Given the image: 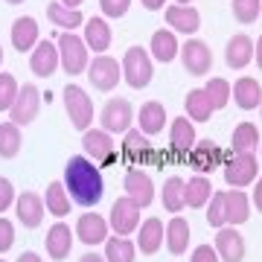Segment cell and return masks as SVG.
I'll list each match as a JSON object with an SVG mask.
<instances>
[{"mask_svg":"<svg viewBox=\"0 0 262 262\" xmlns=\"http://www.w3.org/2000/svg\"><path fill=\"white\" fill-rule=\"evenodd\" d=\"M251 201L253 207L262 213V178H256V184H253V192H251Z\"/></svg>","mask_w":262,"mask_h":262,"instance_id":"7dc6e473","label":"cell"},{"mask_svg":"<svg viewBox=\"0 0 262 262\" xmlns=\"http://www.w3.org/2000/svg\"><path fill=\"white\" fill-rule=\"evenodd\" d=\"M38 20L32 15H20L15 24H12V47L18 50V53H29V50H35L38 44Z\"/></svg>","mask_w":262,"mask_h":262,"instance_id":"d4e9b609","label":"cell"},{"mask_svg":"<svg viewBox=\"0 0 262 262\" xmlns=\"http://www.w3.org/2000/svg\"><path fill=\"white\" fill-rule=\"evenodd\" d=\"M253 61L259 64V70H262V35L256 38V56H253Z\"/></svg>","mask_w":262,"mask_h":262,"instance_id":"816d5d0a","label":"cell"},{"mask_svg":"<svg viewBox=\"0 0 262 262\" xmlns=\"http://www.w3.org/2000/svg\"><path fill=\"white\" fill-rule=\"evenodd\" d=\"M20 146H24V134H20V125L15 122H0V158L12 160L20 155Z\"/></svg>","mask_w":262,"mask_h":262,"instance_id":"d590c367","label":"cell"},{"mask_svg":"<svg viewBox=\"0 0 262 262\" xmlns=\"http://www.w3.org/2000/svg\"><path fill=\"white\" fill-rule=\"evenodd\" d=\"M213 248H215V253H219L222 262H242L245 259V239H242V233L230 225L222 227V230L215 233Z\"/></svg>","mask_w":262,"mask_h":262,"instance_id":"d6986e66","label":"cell"},{"mask_svg":"<svg viewBox=\"0 0 262 262\" xmlns=\"http://www.w3.org/2000/svg\"><path fill=\"white\" fill-rule=\"evenodd\" d=\"M233 18L239 24H253L262 18V0H233Z\"/></svg>","mask_w":262,"mask_h":262,"instance_id":"b9f144b4","label":"cell"},{"mask_svg":"<svg viewBox=\"0 0 262 262\" xmlns=\"http://www.w3.org/2000/svg\"><path fill=\"white\" fill-rule=\"evenodd\" d=\"M175 3H181V6H187V3H192V0H175Z\"/></svg>","mask_w":262,"mask_h":262,"instance_id":"db71d44e","label":"cell"},{"mask_svg":"<svg viewBox=\"0 0 262 262\" xmlns=\"http://www.w3.org/2000/svg\"><path fill=\"white\" fill-rule=\"evenodd\" d=\"M131 122H137V114H134V105L128 99H108L99 111V128H105L108 134H128Z\"/></svg>","mask_w":262,"mask_h":262,"instance_id":"8992f818","label":"cell"},{"mask_svg":"<svg viewBox=\"0 0 262 262\" xmlns=\"http://www.w3.org/2000/svg\"><path fill=\"white\" fill-rule=\"evenodd\" d=\"M58 56H61V67H64L67 76L84 73L88 64H91V53H88L84 38L73 35V32H61L58 35Z\"/></svg>","mask_w":262,"mask_h":262,"instance_id":"5b68a950","label":"cell"},{"mask_svg":"<svg viewBox=\"0 0 262 262\" xmlns=\"http://www.w3.org/2000/svg\"><path fill=\"white\" fill-rule=\"evenodd\" d=\"M160 201L166 207V213L178 215L184 207H187V181L172 175V178L163 181V192H160Z\"/></svg>","mask_w":262,"mask_h":262,"instance_id":"f1b7e54d","label":"cell"},{"mask_svg":"<svg viewBox=\"0 0 262 262\" xmlns=\"http://www.w3.org/2000/svg\"><path fill=\"white\" fill-rule=\"evenodd\" d=\"M151 76H155V64H151L149 50L140 47V44L125 50V56H122V79L128 82V88L143 91L151 82Z\"/></svg>","mask_w":262,"mask_h":262,"instance_id":"7a4b0ae2","label":"cell"},{"mask_svg":"<svg viewBox=\"0 0 262 262\" xmlns=\"http://www.w3.org/2000/svg\"><path fill=\"white\" fill-rule=\"evenodd\" d=\"M44 204H47V213L56 215L58 222L64 219L67 213H70V207H73V198H70V192H67L64 181H53L47 187V192H44Z\"/></svg>","mask_w":262,"mask_h":262,"instance_id":"f546056e","label":"cell"},{"mask_svg":"<svg viewBox=\"0 0 262 262\" xmlns=\"http://www.w3.org/2000/svg\"><path fill=\"white\" fill-rule=\"evenodd\" d=\"M15 201H18V192H15V187H12V181L0 175V213H6Z\"/></svg>","mask_w":262,"mask_h":262,"instance_id":"ee69618b","label":"cell"},{"mask_svg":"<svg viewBox=\"0 0 262 262\" xmlns=\"http://www.w3.org/2000/svg\"><path fill=\"white\" fill-rule=\"evenodd\" d=\"M0 64H3V47H0Z\"/></svg>","mask_w":262,"mask_h":262,"instance_id":"9f6ffc18","label":"cell"},{"mask_svg":"<svg viewBox=\"0 0 262 262\" xmlns=\"http://www.w3.org/2000/svg\"><path fill=\"white\" fill-rule=\"evenodd\" d=\"M38 114H41V91L35 84H20V94L12 105L9 120L15 125H29V122H35Z\"/></svg>","mask_w":262,"mask_h":262,"instance_id":"30bf717a","label":"cell"},{"mask_svg":"<svg viewBox=\"0 0 262 262\" xmlns=\"http://www.w3.org/2000/svg\"><path fill=\"white\" fill-rule=\"evenodd\" d=\"M131 0H99V9H102L105 18H122L128 12Z\"/></svg>","mask_w":262,"mask_h":262,"instance_id":"7bdbcfd3","label":"cell"},{"mask_svg":"<svg viewBox=\"0 0 262 262\" xmlns=\"http://www.w3.org/2000/svg\"><path fill=\"white\" fill-rule=\"evenodd\" d=\"M61 99H64V111L70 117V122H73V128L76 131L91 128V122H94V99H91V94L70 82V84H64Z\"/></svg>","mask_w":262,"mask_h":262,"instance_id":"3957f363","label":"cell"},{"mask_svg":"<svg viewBox=\"0 0 262 262\" xmlns=\"http://www.w3.org/2000/svg\"><path fill=\"white\" fill-rule=\"evenodd\" d=\"M79 262H108V259H105V256H99V253H84Z\"/></svg>","mask_w":262,"mask_h":262,"instance_id":"f907efd6","label":"cell"},{"mask_svg":"<svg viewBox=\"0 0 262 262\" xmlns=\"http://www.w3.org/2000/svg\"><path fill=\"white\" fill-rule=\"evenodd\" d=\"M108 230H111V225L105 222V215L94 213V210L79 215V222H76V227H73V233L79 236V242L88 245V248H96V245L108 242V239H111Z\"/></svg>","mask_w":262,"mask_h":262,"instance_id":"8fae6325","label":"cell"},{"mask_svg":"<svg viewBox=\"0 0 262 262\" xmlns=\"http://www.w3.org/2000/svg\"><path fill=\"white\" fill-rule=\"evenodd\" d=\"M181 61H184V70L189 76H207L210 67H213V53L207 47V41H201V38H187L181 44Z\"/></svg>","mask_w":262,"mask_h":262,"instance_id":"9c48e42d","label":"cell"},{"mask_svg":"<svg viewBox=\"0 0 262 262\" xmlns=\"http://www.w3.org/2000/svg\"><path fill=\"white\" fill-rule=\"evenodd\" d=\"M166 248L172 256L189 251V222L184 215H172L166 222Z\"/></svg>","mask_w":262,"mask_h":262,"instance_id":"4316f807","label":"cell"},{"mask_svg":"<svg viewBox=\"0 0 262 262\" xmlns=\"http://www.w3.org/2000/svg\"><path fill=\"white\" fill-rule=\"evenodd\" d=\"M6 3H12V6H18V3H24V0H6Z\"/></svg>","mask_w":262,"mask_h":262,"instance_id":"11a10c76","label":"cell"},{"mask_svg":"<svg viewBox=\"0 0 262 262\" xmlns=\"http://www.w3.org/2000/svg\"><path fill=\"white\" fill-rule=\"evenodd\" d=\"M82 149L96 163H111L114 151H117V143H114V134H108L105 128H88L82 134Z\"/></svg>","mask_w":262,"mask_h":262,"instance_id":"7c38bea8","label":"cell"},{"mask_svg":"<svg viewBox=\"0 0 262 262\" xmlns=\"http://www.w3.org/2000/svg\"><path fill=\"white\" fill-rule=\"evenodd\" d=\"M189 262H222V259H219L213 245H198L195 251L189 253Z\"/></svg>","mask_w":262,"mask_h":262,"instance_id":"bcb514c9","label":"cell"},{"mask_svg":"<svg viewBox=\"0 0 262 262\" xmlns=\"http://www.w3.org/2000/svg\"><path fill=\"white\" fill-rule=\"evenodd\" d=\"M18 262H44V259H41L35 251H24V253L18 256Z\"/></svg>","mask_w":262,"mask_h":262,"instance_id":"c3c4849f","label":"cell"},{"mask_svg":"<svg viewBox=\"0 0 262 262\" xmlns=\"http://www.w3.org/2000/svg\"><path fill=\"white\" fill-rule=\"evenodd\" d=\"M134 256H137V245L125 236H114L105 242V259L108 262H134Z\"/></svg>","mask_w":262,"mask_h":262,"instance_id":"74e56055","label":"cell"},{"mask_svg":"<svg viewBox=\"0 0 262 262\" xmlns=\"http://www.w3.org/2000/svg\"><path fill=\"white\" fill-rule=\"evenodd\" d=\"M259 160H262V143H259Z\"/></svg>","mask_w":262,"mask_h":262,"instance_id":"6f0895ef","label":"cell"},{"mask_svg":"<svg viewBox=\"0 0 262 262\" xmlns=\"http://www.w3.org/2000/svg\"><path fill=\"white\" fill-rule=\"evenodd\" d=\"M20 94V84L12 73H0V111H12V105Z\"/></svg>","mask_w":262,"mask_h":262,"instance_id":"60d3db41","label":"cell"},{"mask_svg":"<svg viewBox=\"0 0 262 262\" xmlns=\"http://www.w3.org/2000/svg\"><path fill=\"white\" fill-rule=\"evenodd\" d=\"M64 187L79 207H94L102 201L105 178L88 155H73L64 166Z\"/></svg>","mask_w":262,"mask_h":262,"instance_id":"6da1fadb","label":"cell"},{"mask_svg":"<svg viewBox=\"0 0 262 262\" xmlns=\"http://www.w3.org/2000/svg\"><path fill=\"white\" fill-rule=\"evenodd\" d=\"M44 213H47V204H44V198L38 195V192H20L18 201H15V215H18V222L24 227H41L44 222Z\"/></svg>","mask_w":262,"mask_h":262,"instance_id":"9a60e30c","label":"cell"},{"mask_svg":"<svg viewBox=\"0 0 262 262\" xmlns=\"http://www.w3.org/2000/svg\"><path fill=\"white\" fill-rule=\"evenodd\" d=\"M122 189H125V198H131L140 210L151 207V201H155V184H151V178L143 169H131L122 178Z\"/></svg>","mask_w":262,"mask_h":262,"instance_id":"5bb4252c","label":"cell"},{"mask_svg":"<svg viewBox=\"0 0 262 262\" xmlns=\"http://www.w3.org/2000/svg\"><path fill=\"white\" fill-rule=\"evenodd\" d=\"M225 204H227V225L239 227L251 219V195L245 189H227L225 192Z\"/></svg>","mask_w":262,"mask_h":262,"instance_id":"484cf974","label":"cell"},{"mask_svg":"<svg viewBox=\"0 0 262 262\" xmlns=\"http://www.w3.org/2000/svg\"><path fill=\"white\" fill-rule=\"evenodd\" d=\"M189 163H192V169H195V175H198V172L207 175V172L219 169L222 163H227V158H225V151L219 149L213 140H201L195 149L189 151Z\"/></svg>","mask_w":262,"mask_h":262,"instance_id":"44dd1931","label":"cell"},{"mask_svg":"<svg viewBox=\"0 0 262 262\" xmlns=\"http://www.w3.org/2000/svg\"><path fill=\"white\" fill-rule=\"evenodd\" d=\"M88 79L96 91H114L117 84L122 82V61H117L114 56H96L91 64H88Z\"/></svg>","mask_w":262,"mask_h":262,"instance_id":"52a82bcc","label":"cell"},{"mask_svg":"<svg viewBox=\"0 0 262 262\" xmlns=\"http://www.w3.org/2000/svg\"><path fill=\"white\" fill-rule=\"evenodd\" d=\"M137 251L146 253V256H151V253H158L163 245H166V225L160 222L158 215H149L146 222L140 225V230H137Z\"/></svg>","mask_w":262,"mask_h":262,"instance_id":"e0dca14e","label":"cell"},{"mask_svg":"<svg viewBox=\"0 0 262 262\" xmlns=\"http://www.w3.org/2000/svg\"><path fill=\"white\" fill-rule=\"evenodd\" d=\"M259 128L253 125V122H239L233 128V134H230V146H233V151H253L259 149Z\"/></svg>","mask_w":262,"mask_h":262,"instance_id":"8d00e7d4","label":"cell"},{"mask_svg":"<svg viewBox=\"0 0 262 262\" xmlns=\"http://www.w3.org/2000/svg\"><path fill=\"white\" fill-rule=\"evenodd\" d=\"M111 41H114V32L105 15H94V18L84 20V44H88V50H94L96 56H105Z\"/></svg>","mask_w":262,"mask_h":262,"instance_id":"2e32d148","label":"cell"},{"mask_svg":"<svg viewBox=\"0 0 262 262\" xmlns=\"http://www.w3.org/2000/svg\"><path fill=\"white\" fill-rule=\"evenodd\" d=\"M253 56H256V41H253L248 32H239V35H233L230 41H227V47H225L227 67H233V70H245V67L253 61Z\"/></svg>","mask_w":262,"mask_h":262,"instance_id":"ac0fdd59","label":"cell"},{"mask_svg":"<svg viewBox=\"0 0 262 262\" xmlns=\"http://www.w3.org/2000/svg\"><path fill=\"white\" fill-rule=\"evenodd\" d=\"M233 99L236 105L242 108V111H253V108H259L262 105V84L251 76H242V79H236L233 82Z\"/></svg>","mask_w":262,"mask_h":262,"instance_id":"83f0119b","label":"cell"},{"mask_svg":"<svg viewBox=\"0 0 262 262\" xmlns=\"http://www.w3.org/2000/svg\"><path fill=\"white\" fill-rule=\"evenodd\" d=\"M210 198H213V184H210L207 175H192V178H187V207L201 210V207L210 204Z\"/></svg>","mask_w":262,"mask_h":262,"instance_id":"e575fe53","label":"cell"},{"mask_svg":"<svg viewBox=\"0 0 262 262\" xmlns=\"http://www.w3.org/2000/svg\"><path fill=\"white\" fill-rule=\"evenodd\" d=\"M207 222H210V227H215V230L227 227V204H225V192H213L210 204H207Z\"/></svg>","mask_w":262,"mask_h":262,"instance_id":"ab89813d","label":"cell"},{"mask_svg":"<svg viewBox=\"0 0 262 262\" xmlns=\"http://www.w3.org/2000/svg\"><path fill=\"white\" fill-rule=\"evenodd\" d=\"M166 108L160 102H143L140 111H137V125H140V131L146 134V137H158L160 131L166 128Z\"/></svg>","mask_w":262,"mask_h":262,"instance_id":"cb8c5ba5","label":"cell"},{"mask_svg":"<svg viewBox=\"0 0 262 262\" xmlns=\"http://www.w3.org/2000/svg\"><path fill=\"white\" fill-rule=\"evenodd\" d=\"M58 64H61V56H58V44H53V41H38L35 53H29V70H32V76L50 79L58 70Z\"/></svg>","mask_w":262,"mask_h":262,"instance_id":"4fadbf2b","label":"cell"},{"mask_svg":"<svg viewBox=\"0 0 262 262\" xmlns=\"http://www.w3.org/2000/svg\"><path fill=\"white\" fill-rule=\"evenodd\" d=\"M184 108H187V117L192 122H207L215 111L213 99L207 96L204 88H192V91L187 94V99H184Z\"/></svg>","mask_w":262,"mask_h":262,"instance_id":"4dcf8cb0","label":"cell"},{"mask_svg":"<svg viewBox=\"0 0 262 262\" xmlns=\"http://www.w3.org/2000/svg\"><path fill=\"white\" fill-rule=\"evenodd\" d=\"M169 146L178 155H189L195 149V125L189 117H175L169 122Z\"/></svg>","mask_w":262,"mask_h":262,"instance_id":"603a6c76","label":"cell"},{"mask_svg":"<svg viewBox=\"0 0 262 262\" xmlns=\"http://www.w3.org/2000/svg\"><path fill=\"white\" fill-rule=\"evenodd\" d=\"M73 227L64 225V222H56V225L47 230V239H44V245H47V256L50 259H67L70 256V251H73Z\"/></svg>","mask_w":262,"mask_h":262,"instance_id":"ffe728a7","label":"cell"},{"mask_svg":"<svg viewBox=\"0 0 262 262\" xmlns=\"http://www.w3.org/2000/svg\"><path fill=\"white\" fill-rule=\"evenodd\" d=\"M108 225H111V230L117 236H125L128 239L131 233H137L143 225V219H140V207L134 204L131 198H117L111 204V219H108Z\"/></svg>","mask_w":262,"mask_h":262,"instance_id":"ba28073f","label":"cell"},{"mask_svg":"<svg viewBox=\"0 0 262 262\" xmlns=\"http://www.w3.org/2000/svg\"><path fill=\"white\" fill-rule=\"evenodd\" d=\"M204 91H207V96L213 99L215 111H219V108H225V105L233 99V84L227 82V79H222V76H213V79L204 84Z\"/></svg>","mask_w":262,"mask_h":262,"instance_id":"f35d334b","label":"cell"},{"mask_svg":"<svg viewBox=\"0 0 262 262\" xmlns=\"http://www.w3.org/2000/svg\"><path fill=\"white\" fill-rule=\"evenodd\" d=\"M0 262H6V259H0Z\"/></svg>","mask_w":262,"mask_h":262,"instance_id":"680465c9","label":"cell"},{"mask_svg":"<svg viewBox=\"0 0 262 262\" xmlns=\"http://www.w3.org/2000/svg\"><path fill=\"white\" fill-rule=\"evenodd\" d=\"M259 111H262V105H259Z\"/></svg>","mask_w":262,"mask_h":262,"instance_id":"91938a15","label":"cell"},{"mask_svg":"<svg viewBox=\"0 0 262 262\" xmlns=\"http://www.w3.org/2000/svg\"><path fill=\"white\" fill-rule=\"evenodd\" d=\"M259 178V158L253 151H230L225 163V181L230 189H245Z\"/></svg>","mask_w":262,"mask_h":262,"instance_id":"277c9868","label":"cell"},{"mask_svg":"<svg viewBox=\"0 0 262 262\" xmlns=\"http://www.w3.org/2000/svg\"><path fill=\"white\" fill-rule=\"evenodd\" d=\"M47 18H50V24H53V27L64 29V32H70V29H76V27H82V12L64 6L61 0L47 3Z\"/></svg>","mask_w":262,"mask_h":262,"instance_id":"836d02e7","label":"cell"},{"mask_svg":"<svg viewBox=\"0 0 262 262\" xmlns=\"http://www.w3.org/2000/svg\"><path fill=\"white\" fill-rule=\"evenodd\" d=\"M166 27L181 32V35H195L198 29H201V15H198L195 6H169L166 9Z\"/></svg>","mask_w":262,"mask_h":262,"instance_id":"7402d4cb","label":"cell"},{"mask_svg":"<svg viewBox=\"0 0 262 262\" xmlns=\"http://www.w3.org/2000/svg\"><path fill=\"white\" fill-rule=\"evenodd\" d=\"M12 245H15V225L0 215V253H6Z\"/></svg>","mask_w":262,"mask_h":262,"instance_id":"f6af8a7d","label":"cell"},{"mask_svg":"<svg viewBox=\"0 0 262 262\" xmlns=\"http://www.w3.org/2000/svg\"><path fill=\"white\" fill-rule=\"evenodd\" d=\"M175 56H181L178 35L172 29H158L151 35V58L155 61H175Z\"/></svg>","mask_w":262,"mask_h":262,"instance_id":"1f68e13d","label":"cell"},{"mask_svg":"<svg viewBox=\"0 0 262 262\" xmlns=\"http://www.w3.org/2000/svg\"><path fill=\"white\" fill-rule=\"evenodd\" d=\"M140 3H143L149 12H158V9H163V3H166V0H140Z\"/></svg>","mask_w":262,"mask_h":262,"instance_id":"681fc988","label":"cell"},{"mask_svg":"<svg viewBox=\"0 0 262 262\" xmlns=\"http://www.w3.org/2000/svg\"><path fill=\"white\" fill-rule=\"evenodd\" d=\"M61 3H64V6H70V9H79L84 0H61Z\"/></svg>","mask_w":262,"mask_h":262,"instance_id":"f5cc1de1","label":"cell"},{"mask_svg":"<svg viewBox=\"0 0 262 262\" xmlns=\"http://www.w3.org/2000/svg\"><path fill=\"white\" fill-rule=\"evenodd\" d=\"M122 155L131 163H140V160H151V146L149 137L140 128H131L128 134H122Z\"/></svg>","mask_w":262,"mask_h":262,"instance_id":"d6a6232c","label":"cell"}]
</instances>
